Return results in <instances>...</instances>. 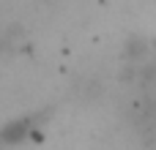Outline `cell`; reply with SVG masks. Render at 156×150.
I'll list each match as a JSON object with an SVG mask.
<instances>
[{"label": "cell", "instance_id": "6da1fadb", "mask_svg": "<svg viewBox=\"0 0 156 150\" xmlns=\"http://www.w3.org/2000/svg\"><path fill=\"white\" fill-rule=\"evenodd\" d=\"M38 126H36V118H16V120H8L0 126V148H14V145H22L25 139L36 137Z\"/></svg>", "mask_w": 156, "mask_h": 150}, {"label": "cell", "instance_id": "7a4b0ae2", "mask_svg": "<svg viewBox=\"0 0 156 150\" xmlns=\"http://www.w3.org/2000/svg\"><path fill=\"white\" fill-rule=\"evenodd\" d=\"M148 52V44H145V38H129V44H126V55L129 57H143Z\"/></svg>", "mask_w": 156, "mask_h": 150}]
</instances>
